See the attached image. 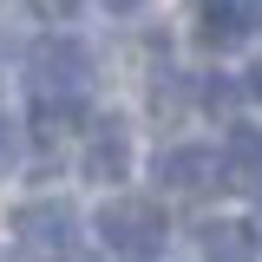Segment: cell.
<instances>
[{
	"mask_svg": "<svg viewBox=\"0 0 262 262\" xmlns=\"http://www.w3.org/2000/svg\"><path fill=\"white\" fill-rule=\"evenodd\" d=\"M27 66H33V85H39V98H79V92H85V79H92L85 46H72V39H39Z\"/></svg>",
	"mask_w": 262,
	"mask_h": 262,
	"instance_id": "2",
	"label": "cell"
},
{
	"mask_svg": "<svg viewBox=\"0 0 262 262\" xmlns=\"http://www.w3.org/2000/svg\"><path fill=\"white\" fill-rule=\"evenodd\" d=\"M33 7H39L46 20H72V13H79V0H33Z\"/></svg>",
	"mask_w": 262,
	"mask_h": 262,
	"instance_id": "11",
	"label": "cell"
},
{
	"mask_svg": "<svg viewBox=\"0 0 262 262\" xmlns=\"http://www.w3.org/2000/svg\"><path fill=\"white\" fill-rule=\"evenodd\" d=\"M131 170V144H125V125L118 118H98L92 138H85V177L92 184H118Z\"/></svg>",
	"mask_w": 262,
	"mask_h": 262,
	"instance_id": "5",
	"label": "cell"
},
{
	"mask_svg": "<svg viewBox=\"0 0 262 262\" xmlns=\"http://www.w3.org/2000/svg\"><path fill=\"white\" fill-rule=\"evenodd\" d=\"M203 105H210V112H236V85H229V79H210V85H203Z\"/></svg>",
	"mask_w": 262,
	"mask_h": 262,
	"instance_id": "9",
	"label": "cell"
},
{
	"mask_svg": "<svg viewBox=\"0 0 262 262\" xmlns=\"http://www.w3.org/2000/svg\"><path fill=\"white\" fill-rule=\"evenodd\" d=\"M105 7H112V13H125V7H138V0H105Z\"/></svg>",
	"mask_w": 262,
	"mask_h": 262,
	"instance_id": "13",
	"label": "cell"
},
{
	"mask_svg": "<svg viewBox=\"0 0 262 262\" xmlns=\"http://www.w3.org/2000/svg\"><path fill=\"white\" fill-rule=\"evenodd\" d=\"M196 249H203V262H262L256 223H229V216L196 229Z\"/></svg>",
	"mask_w": 262,
	"mask_h": 262,
	"instance_id": "6",
	"label": "cell"
},
{
	"mask_svg": "<svg viewBox=\"0 0 262 262\" xmlns=\"http://www.w3.org/2000/svg\"><path fill=\"white\" fill-rule=\"evenodd\" d=\"M243 92H249V98H256V105H262V59L249 66V72H243Z\"/></svg>",
	"mask_w": 262,
	"mask_h": 262,
	"instance_id": "12",
	"label": "cell"
},
{
	"mask_svg": "<svg viewBox=\"0 0 262 262\" xmlns=\"http://www.w3.org/2000/svg\"><path fill=\"white\" fill-rule=\"evenodd\" d=\"M229 184H256V170H262V131L256 125H229Z\"/></svg>",
	"mask_w": 262,
	"mask_h": 262,
	"instance_id": "8",
	"label": "cell"
},
{
	"mask_svg": "<svg viewBox=\"0 0 262 262\" xmlns=\"http://www.w3.org/2000/svg\"><path fill=\"white\" fill-rule=\"evenodd\" d=\"M20 144H27V138H20V131L0 118V164H13V158H20Z\"/></svg>",
	"mask_w": 262,
	"mask_h": 262,
	"instance_id": "10",
	"label": "cell"
},
{
	"mask_svg": "<svg viewBox=\"0 0 262 262\" xmlns=\"http://www.w3.org/2000/svg\"><path fill=\"white\" fill-rule=\"evenodd\" d=\"M72 229H79V216H72V203H59V196H39V203H20L13 210V236L33 243V249H66Z\"/></svg>",
	"mask_w": 262,
	"mask_h": 262,
	"instance_id": "4",
	"label": "cell"
},
{
	"mask_svg": "<svg viewBox=\"0 0 262 262\" xmlns=\"http://www.w3.org/2000/svg\"><path fill=\"white\" fill-rule=\"evenodd\" d=\"M98 236L131 262H151L164 243V210L158 203H144V196H112L105 210H98Z\"/></svg>",
	"mask_w": 262,
	"mask_h": 262,
	"instance_id": "1",
	"label": "cell"
},
{
	"mask_svg": "<svg viewBox=\"0 0 262 262\" xmlns=\"http://www.w3.org/2000/svg\"><path fill=\"white\" fill-rule=\"evenodd\" d=\"M158 184L177 196H210L229 184V164L223 151H203V144H177V151H164L158 158Z\"/></svg>",
	"mask_w": 262,
	"mask_h": 262,
	"instance_id": "3",
	"label": "cell"
},
{
	"mask_svg": "<svg viewBox=\"0 0 262 262\" xmlns=\"http://www.w3.org/2000/svg\"><path fill=\"white\" fill-rule=\"evenodd\" d=\"M243 33H262V0H203V39L236 46Z\"/></svg>",
	"mask_w": 262,
	"mask_h": 262,
	"instance_id": "7",
	"label": "cell"
}]
</instances>
